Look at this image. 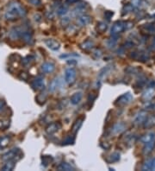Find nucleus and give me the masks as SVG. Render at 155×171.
Returning a JSON list of instances; mask_svg holds the SVG:
<instances>
[{"instance_id": "nucleus-1", "label": "nucleus", "mask_w": 155, "mask_h": 171, "mask_svg": "<svg viewBox=\"0 0 155 171\" xmlns=\"http://www.w3.org/2000/svg\"><path fill=\"white\" fill-rule=\"evenodd\" d=\"M25 8L17 1H13L9 4L7 10L5 11V17L8 21H15L19 18H23L26 16Z\"/></svg>"}, {"instance_id": "nucleus-2", "label": "nucleus", "mask_w": 155, "mask_h": 171, "mask_svg": "<svg viewBox=\"0 0 155 171\" xmlns=\"http://www.w3.org/2000/svg\"><path fill=\"white\" fill-rule=\"evenodd\" d=\"M132 26H133V24H132V23H129V22H122V21H117V22H115V23L112 25V27H111V30H110L111 35H112V36H118L119 34L122 33L125 30L130 29Z\"/></svg>"}, {"instance_id": "nucleus-3", "label": "nucleus", "mask_w": 155, "mask_h": 171, "mask_svg": "<svg viewBox=\"0 0 155 171\" xmlns=\"http://www.w3.org/2000/svg\"><path fill=\"white\" fill-rule=\"evenodd\" d=\"M134 99L133 95L130 93H127L122 94L121 96H120L115 102V105L117 106H124L128 105L129 103H131Z\"/></svg>"}, {"instance_id": "nucleus-4", "label": "nucleus", "mask_w": 155, "mask_h": 171, "mask_svg": "<svg viewBox=\"0 0 155 171\" xmlns=\"http://www.w3.org/2000/svg\"><path fill=\"white\" fill-rule=\"evenodd\" d=\"M76 76H77V71L73 68H69L66 69V71H65V80L69 86H72L75 82Z\"/></svg>"}, {"instance_id": "nucleus-5", "label": "nucleus", "mask_w": 155, "mask_h": 171, "mask_svg": "<svg viewBox=\"0 0 155 171\" xmlns=\"http://www.w3.org/2000/svg\"><path fill=\"white\" fill-rule=\"evenodd\" d=\"M19 155H22V152L21 150L18 149V148H14L12 149H11L9 152L5 153L3 156H2V160L3 161H9V160H15L17 156H19ZM19 157H22V156H19Z\"/></svg>"}, {"instance_id": "nucleus-6", "label": "nucleus", "mask_w": 155, "mask_h": 171, "mask_svg": "<svg viewBox=\"0 0 155 171\" xmlns=\"http://www.w3.org/2000/svg\"><path fill=\"white\" fill-rule=\"evenodd\" d=\"M130 57L134 60H138L140 62H146L149 59V55L144 51L140 52H132L130 54Z\"/></svg>"}, {"instance_id": "nucleus-7", "label": "nucleus", "mask_w": 155, "mask_h": 171, "mask_svg": "<svg viewBox=\"0 0 155 171\" xmlns=\"http://www.w3.org/2000/svg\"><path fill=\"white\" fill-rule=\"evenodd\" d=\"M21 38H23V40L27 44H32V43H33V34H32V32H30L29 30L23 29L22 35H21Z\"/></svg>"}, {"instance_id": "nucleus-8", "label": "nucleus", "mask_w": 155, "mask_h": 171, "mask_svg": "<svg viewBox=\"0 0 155 171\" xmlns=\"http://www.w3.org/2000/svg\"><path fill=\"white\" fill-rule=\"evenodd\" d=\"M31 86L34 90H42V88H44V79L41 76L36 78L32 81Z\"/></svg>"}, {"instance_id": "nucleus-9", "label": "nucleus", "mask_w": 155, "mask_h": 171, "mask_svg": "<svg viewBox=\"0 0 155 171\" xmlns=\"http://www.w3.org/2000/svg\"><path fill=\"white\" fill-rule=\"evenodd\" d=\"M44 43H45V44H46L50 49H52V50H54V51H57V50H59L60 48V43L57 42V41L54 40V39H46V40L44 41Z\"/></svg>"}, {"instance_id": "nucleus-10", "label": "nucleus", "mask_w": 155, "mask_h": 171, "mask_svg": "<svg viewBox=\"0 0 155 171\" xmlns=\"http://www.w3.org/2000/svg\"><path fill=\"white\" fill-rule=\"evenodd\" d=\"M143 126L145 129H150L155 126V115H147L146 120L143 123Z\"/></svg>"}, {"instance_id": "nucleus-11", "label": "nucleus", "mask_w": 155, "mask_h": 171, "mask_svg": "<svg viewBox=\"0 0 155 171\" xmlns=\"http://www.w3.org/2000/svg\"><path fill=\"white\" fill-rule=\"evenodd\" d=\"M41 69L43 73L45 74H51L54 71L55 69V65L52 62H44L42 67Z\"/></svg>"}, {"instance_id": "nucleus-12", "label": "nucleus", "mask_w": 155, "mask_h": 171, "mask_svg": "<svg viewBox=\"0 0 155 171\" xmlns=\"http://www.w3.org/2000/svg\"><path fill=\"white\" fill-rule=\"evenodd\" d=\"M91 22V17L89 15H81L78 18L77 23L79 26H85Z\"/></svg>"}, {"instance_id": "nucleus-13", "label": "nucleus", "mask_w": 155, "mask_h": 171, "mask_svg": "<svg viewBox=\"0 0 155 171\" xmlns=\"http://www.w3.org/2000/svg\"><path fill=\"white\" fill-rule=\"evenodd\" d=\"M154 148H155V139L144 143V148H143L144 155H149L154 149Z\"/></svg>"}, {"instance_id": "nucleus-14", "label": "nucleus", "mask_w": 155, "mask_h": 171, "mask_svg": "<svg viewBox=\"0 0 155 171\" xmlns=\"http://www.w3.org/2000/svg\"><path fill=\"white\" fill-rule=\"evenodd\" d=\"M61 128V124L60 123H52L50 124H48L46 128V131L48 134H54L56 131H58Z\"/></svg>"}, {"instance_id": "nucleus-15", "label": "nucleus", "mask_w": 155, "mask_h": 171, "mask_svg": "<svg viewBox=\"0 0 155 171\" xmlns=\"http://www.w3.org/2000/svg\"><path fill=\"white\" fill-rule=\"evenodd\" d=\"M130 4L134 9H143L147 5V2L146 0H131Z\"/></svg>"}, {"instance_id": "nucleus-16", "label": "nucleus", "mask_w": 155, "mask_h": 171, "mask_svg": "<svg viewBox=\"0 0 155 171\" xmlns=\"http://www.w3.org/2000/svg\"><path fill=\"white\" fill-rule=\"evenodd\" d=\"M147 117V112L146 111H141L138 113V115L136 116L135 119H134V124L140 125V124H143L144 121L146 120Z\"/></svg>"}, {"instance_id": "nucleus-17", "label": "nucleus", "mask_w": 155, "mask_h": 171, "mask_svg": "<svg viewBox=\"0 0 155 171\" xmlns=\"http://www.w3.org/2000/svg\"><path fill=\"white\" fill-rule=\"evenodd\" d=\"M82 97H83V94L81 92H77L75 93H73L70 99V101L72 105H78L79 104V102L81 101L82 99Z\"/></svg>"}, {"instance_id": "nucleus-18", "label": "nucleus", "mask_w": 155, "mask_h": 171, "mask_svg": "<svg viewBox=\"0 0 155 171\" xmlns=\"http://www.w3.org/2000/svg\"><path fill=\"white\" fill-rule=\"evenodd\" d=\"M155 139V133L154 132H149L147 134H145L143 135L140 138V143H146L149 141H152V140H154Z\"/></svg>"}, {"instance_id": "nucleus-19", "label": "nucleus", "mask_w": 155, "mask_h": 171, "mask_svg": "<svg viewBox=\"0 0 155 171\" xmlns=\"http://www.w3.org/2000/svg\"><path fill=\"white\" fill-rule=\"evenodd\" d=\"M15 166H16L15 160H9V161H6V163L2 167L1 169L4 171H11L14 169Z\"/></svg>"}, {"instance_id": "nucleus-20", "label": "nucleus", "mask_w": 155, "mask_h": 171, "mask_svg": "<svg viewBox=\"0 0 155 171\" xmlns=\"http://www.w3.org/2000/svg\"><path fill=\"white\" fill-rule=\"evenodd\" d=\"M142 30L148 34H154L155 33V24H146L142 26Z\"/></svg>"}, {"instance_id": "nucleus-21", "label": "nucleus", "mask_w": 155, "mask_h": 171, "mask_svg": "<svg viewBox=\"0 0 155 171\" xmlns=\"http://www.w3.org/2000/svg\"><path fill=\"white\" fill-rule=\"evenodd\" d=\"M84 120H85V117H81V118H78V119L76 120V122H75L74 124L72 125V132H73L74 134L79 130V128L81 127V125H82Z\"/></svg>"}, {"instance_id": "nucleus-22", "label": "nucleus", "mask_w": 155, "mask_h": 171, "mask_svg": "<svg viewBox=\"0 0 155 171\" xmlns=\"http://www.w3.org/2000/svg\"><path fill=\"white\" fill-rule=\"evenodd\" d=\"M59 170H66V171H73L74 170V168L71 165V164H69V163H67V162H62V163H60L59 166H58V168H57Z\"/></svg>"}, {"instance_id": "nucleus-23", "label": "nucleus", "mask_w": 155, "mask_h": 171, "mask_svg": "<svg viewBox=\"0 0 155 171\" xmlns=\"http://www.w3.org/2000/svg\"><path fill=\"white\" fill-rule=\"evenodd\" d=\"M124 129H125V124L123 123H118L114 125V127L112 128V131H113V133L117 134V133L121 132Z\"/></svg>"}, {"instance_id": "nucleus-24", "label": "nucleus", "mask_w": 155, "mask_h": 171, "mask_svg": "<svg viewBox=\"0 0 155 171\" xmlns=\"http://www.w3.org/2000/svg\"><path fill=\"white\" fill-rule=\"evenodd\" d=\"M154 91L155 89H152V88H150V87H147L146 91L143 93V99H146V100H149L150 99H152V97L153 96V93H154Z\"/></svg>"}, {"instance_id": "nucleus-25", "label": "nucleus", "mask_w": 155, "mask_h": 171, "mask_svg": "<svg viewBox=\"0 0 155 171\" xmlns=\"http://www.w3.org/2000/svg\"><path fill=\"white\" fill-rule=\"evenodd\" d=\"M134 10V7L132 6V5H131V4L125 5L123 6L122 10H121V15H122V16H125V15L128 14L129 12L133 11Z\"/></svg>"}, {"instance_id": "nucleus-26", "label": "nucleus", "mask_w": 155, "mask_h": 171, "mask_svg": "<svg viewBox=\"0 0 155 171\" xmlns=\"http://www.w3.org/2000/svg\"><path fill=\"white\" fill-rule=\"evenodd\" d=\"M93 46H94V42L91 40H87L81 45V48L85 50H90L93 48Z\"/></svg>"}, {"instance_id": "nucleus-27", "label": "nucleus", "mask_w": 155, "mask_h": 171, "mask_svg": "<svg viewBox=\"0 0 155 171\" xmlns=\"http://www.w3.org/2000/svg\"><path fill=\"white\" fill-rule=\"evenodd\" d=\"M67 11H68V5H62L58 8L57 13L60 16H63L67 13Z\"/></svg>"}, {"instance_id": "nucleus-28", "label": "nucleus", "mask_w": 155, "mask_h": 171, "mask_svg": "<svg viewBox=\"0 0 155 171\" xmlns=\"http://www.w3.org/2000/svg\"><path fill=\"white\" fill-rule=\"evenodd\" d=\"M120 160V154L117 152H114L109 155V158L108 159L109 162H116Z\"/></svg>"}, {"instance_id": "nucleus-29", "label": "nucleus", "mask_w": 155, "mask_h": 171, "mask_svg": "<svg viewBox=\"0 0 155 171\" xmlns=\"http://www.w3.org/2000/svg\"><path fill=\"white\" fill-rule=\"evenodd\" d=\"M58 84H59V80L57 78L54 79L51 83L49 84V91L50 92H54L57 88H58Z\"/></svg>"}, {"instance_id": "nucleus-30", "label": "nucleus", "mask_w": 155, "mask_h": 171, "mask_svg": "<svg viewBox=\"0 0 155 171\" xmlns=\"http://www.w3.org/2000/svg\"><path fill=\"white\" fill-rule=\"evenodd\" d=\"M11 140L10 137H4L0 138V148H5L9 144V142Z\"/></svg>"}, {"instance_id": "nucleus-31", "label": "nucleus", "mask_w": 155, "mask_h": 171, "mask_svg": "<svg viewBox=\"0 0 155 171\" xmlns=\"http://www.w3.org/2000/svg\"><path fill=\"white\" fill-rule=\"evenodd\" d=\"M42 160V165L44 167H47L49 163H51L53 162L54 159L51 155H43Z\"/></svg>"}, {"instance_id": "nucleus-32", "label": "nucleus", "mask_w": 155, "mask_h": 171, "mask_svg": "<svg viewBox=\"0 0 155 171\" xmlns=\"http://www.w3.org/2000/svg\"><path fill=\"white\" fill-rule=\"evenodd\" d=\"M110 67L111 66H107V67H105V68H103L101 71H100V73H99V79H103V78H104V76H106L107 74H108V73L109 72V70H110Z\"/></svg>"}, {"instance_id": "nucleus-33", "label": "nucleus", "mask_w": 155, "mask_h": 171, "mask_svg": "<svg viewBox=\"0 0 155 171\" xmlns=\"http://www.w3.org/2000/svg\"><path fill=\"white\" fill-rule=\"evenodd\" d=\"M33 61H34V57L31 56V55H28L27 57H25L23 60V64L25 67H29L30 65H31V63L33 62Z\"/></svg>"}, {"instance_id": "nucleus-34", "label": "nucleus", "mask_w": 155, "mask_h": 171, "mask_svg": "<svg viewBox=\"0 0 155 171\" xmlns=\"http://www.w3.org/2000/svg\"><path fill=\"white\" fill-rule=\"evenodd\" d=\"M107 28H108V25L105 24V23H103V22H100V23H98L97 24V30L99 31V32H104L106 30H107Z\"/></svg>"}, {"instance_id": "nucleus-35", "label": "nucleus", "mask_w": 155, "mask_h": 171, "mask_svg": "<svg viewBox=\"0 0 155 171\" xmlns=\"http://www.w3.org/2000/svg\"><path fill=\"white\" fill-rule=\"evenodd\" d=\"M102 55H103L102 50H101V49H96L93 51V53H92V56H93V58H94V59H96V60H97V59L101 58V57H102Z\"/></svg>"}, {"instance_id": "nucleus-36", "label": "nucleus", "mask_w": 155, "mask_h": 171, "mask_svg": "<svg viewBox=\"0 0 155 171\" xmlns=\"http://www.w3.org/2000/svg\"><path fill=\"white\" fill-rule=\"evenodd\" d=\"M143 170H152V159L146 160L142 167Z\"/></svg>"}, {"instance_id": "nucleus-37", "label": "nucleus", "mask_w": 155, "mask_h": 171, "mask_svg": "<svg viewBox=\"0 0 155 171\" xmlns=\"http://www.w3.org/2000/svg\"><path fill=\"white\" fill-rule=\"evenodd\" d=\"M113 15H114V12H113V11H105V12H104V18H105V19H107L108 21H109V20H110V18L113 17Z\"/></svg>"}, {"instance_id": "nucleus-38", "label": "nucleus", "mask_w": 155, "mask_h": 171, "mask_svg": "<svg viewBox=\"0 0 155 171\" xmlns=\"http://www.w3.org/2000/svg\"><path fill=\"white\" fill-rule=\"evenodd\" d=\"M146 109H149V110H155V101H148L147 104L146 105Z\"/></svg>"}, {"instance_id": "nucleus-39", "label": "nucleus", "mask_w": 155, "mask_h": 171, "mask_svg": "<svg viewBox=\"0 0 155 171\" xmlns=\"http://www.w3.org/2000/svg\"><path fill=\"white\" fill-rule=\"evenodd\" d=\"M2 123H0V128L2 130H5L6 128L9 127L10 125V122L9 121H1Z\"/></svg>"}, {"instance_id": "nucleus-40", "label": "nucleus", "mask_w": 155, "mask_h": 171, "mask_svg": "<svg viewBox=\"0 0 155 171\" xmlns=\"http://www.w3.org/2000/svg\"><path fill=\"white\" fill-rule=\"evenodd\" d=\"M20 78L22 79V80H28V78H29V74L26 73V72H22L21 74H20Z\"/></svg>"}, {"instance_id": "nucleus-41", "label": "nucleus", "mask_w": 155, "mask_h": 171, "mask_svg": "<svg viewBox=\"0 0 155 171\" xmlns=\"http://www.w3.org/2000/svg\"><path fill=\"white\" fill-rule=\"evenodd\" d=\"M29 1L33 5H41V0H29Z\"/></svg>"}, {"instance_id": "nucleus-42", "label": "nucleus", "mask_w": 155, "mask_h": 171, "mask_svg": "<svg viewBox=\"0 0 155 171\" xmlns=\"http://www.w3.org/2000/svg\"><path fill=\"white\" fill-rule=\"evenodd\" d=\"M124 46H125L126 49H130V48L134 47V43L132 42H127V43H125Z\"/></svg>"}, {"instance_id": "nucleus-43", "label": "nucleus", "mask_w": 155, "mask_h": 171, "mask_svg": "<svg viewBox=\"0 0 155 171\" xmlns=\"http://www.w3.org/2000/svg\"><path fill=\"white\" fill-rule=\"evenodd\" d=\"M150 87V88L155 89V80H152V81H151V82L148 84V87Z\"/></svg>"}, {"instance_id": "nucleus-44", "label": "nucleus", "mask_w": 155, "mask_h": 171, "mask_svg": "<svg viewBox=\"0 0 155 171\" xmlns=\"http://www.w3.org/2000/svg\"><path fill=\"white\" fill-rule=\"evenodd\" d=\"M5 105V102L4 100H0V112H1Z\"/></svg>"}, {"instance_id": "nucleus-45", "label": "nucleus", "mask_w": 155, "mask_h": 171, "mask_svg": "<svg viewBox=\"0 0 155 171\" xmlns=\"http://www.w3.org/2000/svg\"><path fill=\"white\" fill-rule=\"evenodd\" d=\"M67 23H69V18H62V20H61V24H67Z\"/></svg>"}, {"instance_id": "nucleus-46", "label": "nucleus", "mask_w": 155, "mask_h": 171, "mask_svg": "<svg viewBox=\"0 0 155 171\" xmlns=\"http://www.w3.org/2000/svg\"><path fill=\"white\" fill-rule=\"evenodd\" d=\"M152 170L155 171V157L152 159Z\"/></svg>"}, {"instance_id": "nucleus-47", "label": "nucleus", "mask_w": 155, "mask_h": 171, "mask_svg": "<svg viewBox=\"0 0 155 171\" xmlns=\"http://www.w3.org/2000/svg\"><path fill=\"white\" fill-rule=\"evenodd\" d=\"M74 1H75V0H66V5H70V4L73 3Z\"/></svg>"}, {"instance_id": "nucleus-48", "label": "nucleus", "mask_w": 155, "mask_h": 171, "mask_svg": "<svg viewBox=\"0 0 155 171\" xmlns=\"http://www.w3.org/2000/svg\"><path fill=\"white\" fill-rule=\"evenodd\" d=\"M153 45H154V49H155V41H154V43H153Z\"/></svg>"}]
</instances>
